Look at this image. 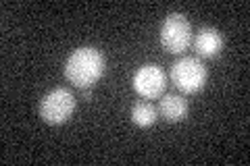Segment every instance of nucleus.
I'll return each instance as SVG.
<instances>
[{"mask_svg":"<svg viewBox=\"0 0 250 166\" xmlns=\"http://www.w3.org/2000/svg\"><path fill=\"white\" fill-rule=\"evenodd\" d=\"M225 39L215 27H200L198 34L192 37L194 52L198 54V58H215L221 54Z\"/></svg>","mask_w":250,"mask_h":166,"instance_id":"423d86ee","label":"nucleus"},{"mask_svg":"<svg viewBox=\"0 0 250 166\" xmlns=\"http://www.w3.org/2000/svg\"><path fill=\"white\" fill-rule=\"evenodd\" d=\"M192 25L182 13H169L159 31V42L169 54H184L192 46Z\"/></svg>","mask_w":250,"mask_h":166,"instance_id":"7ed1b4c3","label":"nucleus"},{"mask_svg":"<svg viewBox=\"0 0 250 166\" xmlns=\"http://www.w3.org/2000/svg\"><path fill=\"white\" fill-rule=\"evenodd\" d=\"M188 100L184 96H175V93H167L159 102V114L163 121L167 123H182L188 116Z\"/></svg>","mask_w":250,"mask_h":166,"instance_id":"0eeeda50","label":"nucleus"},{"mask_svg":"<svg viewBox=\"0 0 250 166\" xmlns=\"http://www.w3.org/2000/svg\"><path fill=\"white\" fill-rule=\"evenodd\" d=\"M207 79H208V71L202 65L200 58L182 56L171 65V81L175 83L179 92L188 93V96H194V93L205 90Z\"/></svg>","mask_w":250,"mask_h":166,"instance_id":"f03ea898","label":"nucleus"},{"mask_svg":"<svg viewBox=\"0 0 250 166\" xmlns=\"http://www.w3.org/2000/svg\"><path fill=\"white\" fill-rule=\"evenodd\" d=\"M104 54L94 46H82L69 54L65 62V79L77 90L94 88V83H98V79L104 75Z\"/></svg>","mask_w":250,"mask_h":166,"instance_id":"f257e3e1","label":"nucleus"},{"mask_svg":"<svg viewBox=\"0 0 250 166\" xmlns=\"http://www.w3.org/2000/svg\"><path fill=\"white\" fill-rule=\"evenodd\" d=\"M77 108V100L71 90L67 88H54L48 93H44L38 106L40 118L48 125H62L73 116Z\"/></svg>","mask_w":250,"mask_h":166,"instance_id":"20e7f679","label":"nucleus"},{"mask_svg":"<svg viewBox=\"0 0 250 166\" xmlns=\"http://www.w3.org/2000/svg\"><path fill=\"white\" fill-rule=\"evenodd\" d=\"M80 92H82L83 100H92V88H85V90H80Z\"/></svg>","mask_w":250,"mask_h":166,"instance_id":"1a4fd4ad","label":"nucleus"},{"mask_svg":"<svg viewBox=\"0 0 250 166\" xmlns=\"http://www.w3.org/2000/svg\"><path fill=\"white\" fill-rule=\"evenodd\" d=\"M167 88V77L161 67L156 65H142L134 75V90L140 98L154 100L163 96Z\"/></svg>","mask_w":250,"mask_h":166,"instance_id":"39448f33","label":"nucleus"},{"mask_svg":"<svg viewBox=\"0 0 250 166\" xmlns=\"http://www.w3.org/2000/svg\"><path fill=\"white\" fill-rule=\"evenodd\" d=\"M129 116H131V123L136 125L140 129H150L152 125L156 123L159 118V110H156L150 102H136L134 106L129 110Z\"/></svg>","mask_w":250,"mask_h":166,"instance_id":"6e6552de","label":"nucleus"}]
</instances>
